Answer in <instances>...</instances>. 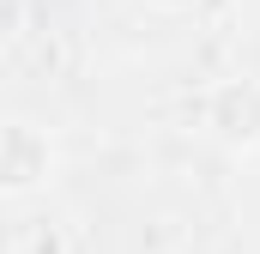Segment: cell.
<instances>
[{
	"instance_id": "6da1fadb",
	"label": "cell",
	"mask_w": 260,
	"mask_h": 254,
	"mask_svg": "<svg viewBox=\"0 0 260 254\" xmlns=\"http://www.w3.org/2000/svg\"><path fill=\"white\" fill-rule=\"evenodd\" d=\"M55 176V145L30 121H0V194H37Z\"/></svg>"
},
{
	"instance_id": "7a4b0ae2",
	"label": "cell",
	"mask_w": 260,
	"mask_h": 254,
	"mask_svg": "<svg viewBox=\"0 0 260 254\" xmlns=\"http://www.w3.org/2000/svg\"><path fill=\"white\" fill-rule=\"evenodd\" d=\"M206 133L224 139L230 151H254L260 145V85L254 79H230L206 97Z\"/></svg>"
},
{
	"instance_id": "3957f363",
	"label": "cell",
	"mask_w": 260,
	"mask_h": 254,
	"mask_svg": "<svg viewBox=\"0 0 260 254\" xmlns=\"http://www.w3.org/2000/svg\"><path fill=\"white\" fill-rule=\"evenodd\" d=\"M151 6H194V0H151Z\"/></svg>"
}]
</instances>
